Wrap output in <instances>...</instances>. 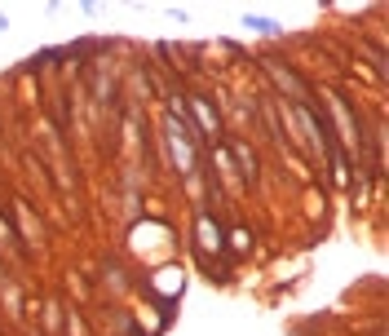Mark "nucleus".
<instances>
[{"mask_svg": "<svg viewBox=\"0 0 389 336\" xmlns=\"http://www.w3.org/2000/svg\"><path fill=\"white\" fill-rule=\"evenodd\" d=\"M244 27H248V31H257V36H283V27H279L275 18H252V13H248Z\"/></svg>", "mask_w": 389, "mask_h": 336, "instance_id": "f257e3e1", "label": "nucleus"}, {"mask_svg": "<svg viewBox=\"0 0 389 336\" xmlns=\"http://www.w3.org/2000/svg\"><path fill=\"white\" fill-rule=\"evenodd\" d=\"M0 31H9V18H0Z\"/></svg>", "mask_w": 389, "mask_h": 336, "instance_id": "f03ea898", "label": "nucleus"}]
</instances>
